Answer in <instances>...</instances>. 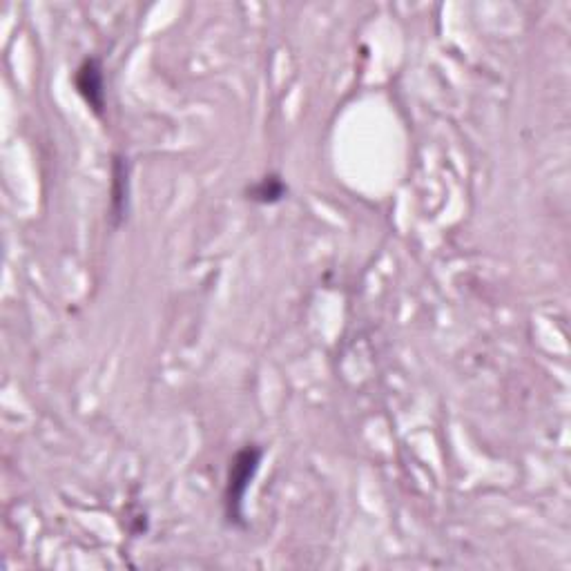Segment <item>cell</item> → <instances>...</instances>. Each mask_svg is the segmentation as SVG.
Instances as JSON below:
<instances>
[{"mask_svg": "<svg viewBox=\"0 0 571 571\" xmlns=\"http://www.w3.org/2000/svg\"><path fill=\"white\" fill-rule=\"evenodd\" d=\"M264 460L259 444H246L230 458L226 487H224V518L228 525L246 527V496Z\"/></svg>", "mask_w": 571, "mask_h": 571, "instance_id": "cell-1", "label": "cell"}, {"mask_svg": "<svg viewBox=\"0 0 571 571\" xmlns=\"http://www.w3.org/2000/svg\"><path fill=\"white\" fill-rule=\"evenodd\" d=\"M130 195V181H128V163L123 157L116 154L112 161V188H110V210H112V224L121 226V221L128 217V197Z\"/></svg>", "mask_w": 571, "mask_h": 571, "instance_id": "cell-3", "label": "cell"}, {"mask_svg": "<svg viewBox=\"0 0 571 571\" xmlns=\"http://www.w3.org/2000/svg\"><path fill=\"white\" fill-rule=\"evenodd\" d=\"M74 87L81 99L87 103V108L101 119L105 108H108V92H105V74L99 56L83 58L81 65L76 67L74 72Z\"/></svg>", "mask_w": 571, "mask_h": 571, "instance_id": "cell-2", "label": "cell"}, {"mask_svg": "<svg viewBox=\"0 0 571 571\" xmlns=\"http://www.w3.org/2000/svg\"><path fill=\"white\" fill-rule=\"evenodd\" d=\"M286 195H288V186L282 179V174L277 172L266 174V177H261L246 190V199L259 203V206H273V203H279Z\"/></svg>", "mask_w": 571, "mask_h": 571, "instance_id": "cell-4", "label": "cell"}]
</instances>
